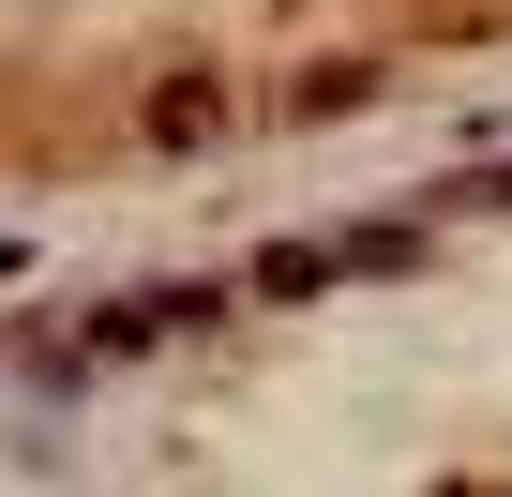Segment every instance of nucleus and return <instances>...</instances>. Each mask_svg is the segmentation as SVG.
<instances>
[{
  "label": "nucleus",
  "instance_id": "obj_1",
  "mask_svg": "<svg viewBox=\"0 0 512 497\" xmlns=\"http://www.w3.org/2000/svg\"><path fill=\"white\" fill-rule=\"evenodd\" d=\"M256 287H272V302H302V287H332V257H317V241H272V257H256Z\"/></svg>",
  "mask_w": 512,
  "mask_h": 497
}]
</instances>
